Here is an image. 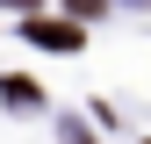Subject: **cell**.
Masks as SVG:
<instances>
[{
	"mask_svg": "<svg viewBox=\"0 0 151 144\" xmlns=\"http://www.w3.org/2000/svg\"><path fill=\"white\" fill-rule=\"evenodd\" d=\"M144 7H151V0H144Z\"/></svg>",
	"mask_w": 151,
	"mask_h": 144,
	"instance_id": "cell-4",
	"label": "cell"
},
{
	"mask_svg": "<svg viewBox=\"0 0 151 144\" xmlns=\"http://www.w3.org/2000/svg\"><path fill=\"white\" fill-rule=\"evenodd\" d=\"M29 36L50 43V50H79V29H72V22H29Z\"/></svg>",
	"mask_w": 151,
	"mask_h": 144,
	"instance_id": "cell-1",
	"label": "cell"
},
{
	"mask_svg": "<svg viewBox=\"0 0 151 144\" xmlns=\"http://www.w3.org/2000/svg\"><path fill=\"white\" fill-rule=\"evenodd\" d=\"M0 94H7V108H36V101H43V94H36V79H22V72L0 79Z\"/></svg>",
	"mask_w": 151,
	"mask_h": 144,
	"instance_id": "cell-2",
	"label": "cell"
},
{
	"mask_svg": "<svg viewBox=\"0 0 151 144\" xmlns=\"http://www.w3.org/2000/svg\"><path fill=\"white\" fill-rule=\"evenodd\" d=\"M65 14H79V22H93V14H108V0H65Z\"/></svg>",
	"mask_w": 151,
	"mask_h": 144,
	"instance_id": "cell-3",
	"label": "cell"
}]
</instances>
